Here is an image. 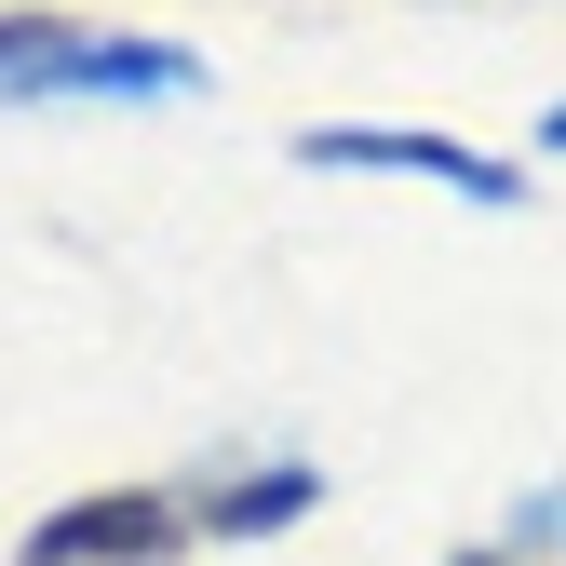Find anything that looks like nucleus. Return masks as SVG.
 <instances>
[{
  "label": "nucleus",
  "mask_w": 566,
  "mask_h": 566,
  "mask_svg": "<svg viewBox=\"0 0 566 566\" xmlns=\"http://www.w3.org/2000/svg\"><path fill=\"white\" fill-rule=\"evenodd\" d=\"M311 500H324V485H311V472H256V485H230V500H217V513H202V526H217V539H270V526H297Z\"/></svg>",
  "instance_id": "20e7f679"
},
{
  "label": "nucleus",
  "mask_w": 566,
  "mask_h": 566,
  "mask_svg": "<svg viewBox=\"0 0 566 566\" xmlns=\"http://www.w3.org/2000/svg\"><path fill=\"white\" fill-rule=\"evenodd\" d=\"M202 67L176 41H95V28H67L41 67H28V95H189Z\"/></svg>",
  "instance_id": "7ed1b4c3"
},
{
  "label": "nucleus",
  "mask_w": 566,
  "mask_h": 566,
  "mask_svg": "<svg viewBox=\"0 0 566 566\" xmlns=\"http://www.w3.org/2000/svg\"><path fill=\"white\" fill-rule=\"evenodd\" d=\"M297 163H324V176H418V189H459V202H526V176H513L500 149H459V135L337 122V135H297Z\"/></svg>",
  "instance_id": "f257e3e1"
},
{
  "label": "nucleus",
  "mask_w": 566,
  "mask_h": 566,
  "mask_svg": "<svg viewBox=\"0 0 566 566\" xmlns=\"http://www.w3.org/2000/svg\"><path fill=\"white\" fill-rule=\"evenodd\" d=\"M67 41V14H0V95H28V67Z\"/></svg>",
  "instance_id": "39448f33"
},
{
  "label": "nucleus",
  "mask_w": 566,
  "mask_h": 566,
  "mask_svg": "<svg viewBox=\"0 0 566 566\" xmlns=\"http://www.w3.org/2000/svg\"><path fill=\"white\" fill-rule=\"evenodd\" d=\"M553 149H566V108H553Z\"/></svg>",
  "instance_id": "0eeeda50"
},
{
  "label": "nucleus",
  "mask_w": 566,
  "mask_h": 566,
  "mask_svg": "<svg viewBox=\"0 0 566 566\" xmlns=\"http://www.w3.org/2000/svg\"><path fill=\"white\" fill-rule=\"evenodd\" d=\"M176 539H189L176 500H149V485H108V500L41 513V526H28V566H163Z\"/></svg>",
  "instance_id": "f03ea898"
},
{
  "label": "nucleus",
  "mask_w": 566,
  "mask_h": 566,
  "mask_svg": "<svg viewBox=\"0 0 566 566\" xmlns=\"http://www.w3.org/2000/svg\"><path fill=\"white\" fill-rule=\"evenodd\" d=\"M459 566H526V553H459Z\"/></svg>",
  "instance_id": "423d86ee"
}]
</instances>
